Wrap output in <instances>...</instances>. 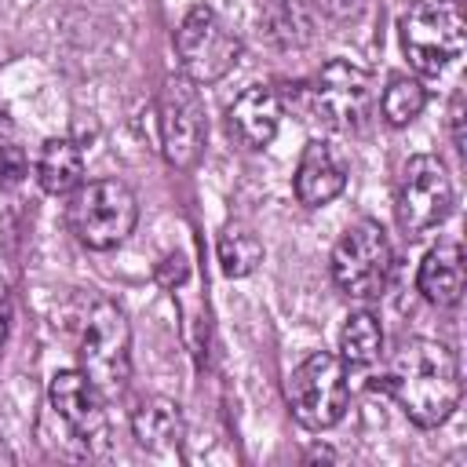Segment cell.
<instances>
[{"label": "cell", "mask_w": 467, "mask_h": 467, "mask_svg": "<svg viewBox=\"0 0 467 467\" xmlns=\"http://www.w3.org/2000/svg\"><path fill=\"white\" fill-rule=\"evenodd\" d=\"M26 179V150L15 135H0V186H18Z\"/></svg>", "instance_id": "21"}, {"label": "cell", "mask_w": 467, "mask_h": 467, "mask_svg": "<svg viewBox=\"0 0 467 467\" xmlns=\"http://www.w3.org/2000/svg\"><path fill=\"white\" fill-rule=\"evenodd\" d=\"M449 124H452V142H456V150L463 153V95H460V91L452 95V106H449Z\"/></svg>", "instance_id": "22"}, {"label": "cell", "mask_w": 467, "mask_h": 467, "mask_svg": "<svg viewBox=\"0 0 467 467\" xmlns=\"http://www.w3.org/2000/svg\"><path fill=\"white\" fill-rule=\"evenodd\" d=\"M175 55L182 77L193 84H215L241 62V40L212 7L197 4L175 29Z\"/></svg>", "instance_id": "9"}, {"label": "cell", "mask_w": 467, "mask_h": 467, "mask_svg": "<svg viewBox=\"0 0 467 467\" xmlns=\"http://www.w3.org/2000/svg\"><path fill=\"white\" fill-rule=\"evenodd\" d=\"M398 223L409 237H423L434 226H441L452 212V175L441 157L434 153H412L401 168L398 193H394Z\"/></svg>", "instance_id": "10"}, {"label": "cell", "mask_w": 467, "mask_h": 467, "mask_svg": "<svg viewBox=\"0 0 467 467\" xmlns=\"http://www.w3.org/2000/svg\"><path fill=\"white\" fill-rule=\"evenodd\" d=\"M157 135H161V153L171 168H193L201 161L208 142L201 84H193L182 73L164 77L157 91Z\"/></svg>", "instance_id": "8"}, {"label": "cell", "mask_w": 467, "mask_h": 467, "mask_svg": "<svg viewBox=\"0 0 467 467\" xmlns=\"http://www.w3.org/2000/svg\"><path fill=\"white\" fill-rule=\"evenodd\" d=\"M66 223L91 252H109L128 241L139 223V201L120 179H91L69 193Z\"/></svg>", "instance_id": "4"}, {"label": "cell", "mask_w": 467, "mask_h": 467, "mask_svg": "<svg viewBox=\"0 0 467 467\" xmlns=\"http://www.w3.org/2000/svg\"><path fill=\"white\" fill-rule=\"evenodd\" d=\"M347 186V168L339 161V153L321 142V139H310L299 153V164H296V175H292V190L299 197V204L306 208H321L328 201H336Z\"/></svg>", "instance_id": "13"}, {"label": "cell", "mask_w": 467, "mask_h": 467, "mask_svg": "<svg viewBox=\"0 0 467 467\" xmlns=\"http://www.w3.org/2000/svg\"><path fill=\"white\" fill-rule=\"evenodd\" d=\"M7 328H11V296L0 281V350H4V339H7Z\"/></svg>", "instance_id": "23"}, {"label": "cell", "mask_w": 467, "mask_h": 467, "mask_svg": "<svg viewBox=\"0 0 467 467\" xmlns=\"http://www.w3.org/2000/svg\"><path fill=\"white\" fill-rule=\"evenodd\" d=\"M372 106H376V84L368 69L347 58H328L310 84H299V109L306 113V120H317L328 131L365 128Z\"/></svg>", "instance_id": "2"}, {"label": "cell", "mask_w": 467, "mask_h": 467, "mask_svg": "<svg viewBox=\"0 0 467 467\" xmlns=\"http://www.w3.org/2000/svg\"><path fill=\"white\" fill-rule=\"evenodd\" d=\"M281 117H285V99L277 88L270 84H252L244 88L230 109H226V131L248 146V150H263L266 142H274L277 128H281Z\"/></svg>", "instance_id": "12"}, {"label": "cell", "mask_w": 467, "mask_h": 467, "mask_svg": "<svg viewBox=\"0 0 467 467\" xmlns=\"http://www.w3.org/2000/svg\"><path fill=\"white\" fill-rule=\"evenodd\" d=\"M394 270V248L376 219H361L343 230L332 248V281L347 299L372 303L387 292Z\"/></svg>", "instance_id": "6"}, {"label": "cell", "mask_w": 467, "mask_h": 467, "mask_svg": "<svg viewBox=\"0 0 467 467\" xmlns=\"http://www.w3.org/2000/svg\"><path fill=\"white\" fill-rule=\"evenodd\" d=\"M321 4H325V11H328V15H336V18H343L347 11H354V7H358V0H321Z\"/></svg>", "instance_id": "24"}, {"label": "cell", "mask_w": 467, "mask_h": 467, "mask_svg": "<svg viewBox=\"0 0 467 467\" xmlns=\"http://www.w3.org/2000/svg\"><path fill=\"white\" fill-rule=\"evenodd\" d=\"M131 431H135V441L146 449V452H164L171 445H179L182 438V416H179V405L168 401V398H150L135 409L131 416Z\"/></svg>", "instance_id": "16"}, {"label": "cell", "mask_w": 467, "mask_h": 467, "mask_svg": "<svg viewBox=\"0 0 467 467\" xmlns=\"http://www.w3.org/2000/svg\"><path fill=\"white\" fill-rule=\"evenodd\" d=\"M423 106H427V88L409 73H390V80H387V88L379 95L383 120L390 128H405L423 113Z\"/></svg>", "instance_id": "19"}, {"label": "cell", "mask_w": 467, "mask_h": 467, "mask_svg": "<svg viewBox=\"0 0 467 467\" xmlns=\"http://www.w3.org/2000/svg\"><path fill=\"white\" fill-rule=\"evenodd\" d=\"M383 354V325L372 310H350L339 328V358L354 368L379 361Z\"/></svg>", "instance_id": "17"}, {"label": "cell", "mask_w": 467, "mask_h": 467, "mask_svg": "<svg viewBox=\"0 0 467 467\" xmlns=\"http://www.w3.org/2000/svg\"><path fill=\"white\" fill-rule=\"evenodd\" d=\"M416 288L434 306H456L463 296V248L456 241H438L420 263Z\"/></svg>", "instance_id": "14"}, {"label": "cell", "mask_w": 467, "mask_h": 467, "mask_svg": "<svg viewBox=\"0 0 467 467\" xmlns=\"http://www.w3.org/2000/svg\"><path fill=\"white\" fill-rule=\"evenodd\" d=\"M36 182L51 197H66L84 182V153L73 139L55 135L36 153Z\"/></svg>", "instance_id": "15"}, {"label": "cell", "mask_w": 467, "mask_h": 467, "mask_svg": "<svg viewBox=\"0 0 467 467\" xmlns=\"http://www.w3.org/2000/svg\"><path fill=\"white\" fill-rule=\"evenodd\" d=\"M47 412L55 416L62 438L91 449L106 438V398L80 368H58L47 383Z\"/></svg>", "instance_id": "11"}, {"label": "cell", "mask_w": 467, "mask_h": 467, "mask_svg": "<svg viewBox=\"0 0 467 467\" xmlns=\"http://www.w3.org/2000/svg\"><path fill=\"white\" fill-rule=\"evenodd\" d=\"M288 409L299 427L306 431H328L343 420L347 401H350V383H347V361L332 350H314L306 354L288 383H285Z\"/></svg>", "instance_id": "5"}, {"label": "cell", "mask_w": 467, "mask_h": 467, "mask_svg": "<svg viewBox=\"0 0 467 467\" xmlns=\"http://www.w3.org/2000/svg\"><path fill=\"white\" fill-rule=\"evenodd\" d=\"M80 372L102 390V398L124 394L131 379V325L109 299H95L80 336Z\"/></svg>", "instance_id": "7"}, {"label": "cell", "mask_w": 467, "mask_h": 467, "mask_svg": "<svg viewBox=\"0 0 467 467\" xmlns=\"http://www.w3.org/2000/svg\"><path fill=\"white\" fill-rule=\"evenodd\" d=\"M401 51L423 77H438L460 58L467 44V22L460 0H416L398 22Z\"/></svg>", "instance_id": "3"}, {"label": "cell", "mask_w": 467, "mask_h": 467, "mask_svg": "<svg viewBox=\"0 0 467 467\" xmlns=\"http://www.w3.org/2000/svg\"><path fill=\"white\" fill-rule=\"evenodd\" d=\"M215 255H219V266H223L226 277H248V274H255V266L263 263V241H259L248 226L234 223V226H226V230L219 234Z\"/></svg>", "instance_id": "20"}, {"label": "cell", "mask_w": 467, "mask_h": 467, "mask_svg": "<svg viewBox=\"0 0 467 467\" xmlns=\"http://www.w3.org/2000/svg\"><path fill=\"white\" fill-rule=\"evenodd\" d=\"M263 33L277 47H303L314 36V18L303 0H266L263 7Z\"/></svg>", "instance_id": "18"}, {"label": "cell", "mask_w": 467, "mask_h": 467, "mask_svg": "<svg viewBox=\"0 0 467 467\" xmlns=\"http://www.w3.org/2000/svg\"><path fill=\"white\" fill-rule=\"evenodd\" d=\"M387 390L416 427H441L460 401V361L441 339H405L387 368Z\"/></svg>", "instance_id": "1"}]
</instances>
